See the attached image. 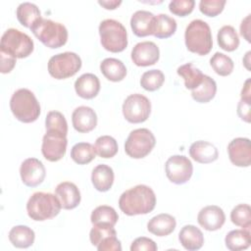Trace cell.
<instances>
[{
	"mask_svg": "<svg viewBox=\"0 0 251 251\" xmlns=\"http://www.w3.org/2000/svg\"><path fill=\"white\" fill-rule=\"evenodd\" d=\"M89 239L98 251H121L122 244L117 238V232L110 225H93L89 232Z\"/></svg>",
	"mask_w": 251,
	"mask_h": 251,
	"instance_id": "11",
	"label": "cell"
},
{
	"mask_svg": "<svg viewBox=\"0 0 251 251\" xmlns=\"http://www.w3.org/2000/svg\"><path fill=\"white\" fill-rule=\"evenodd\" d=\"M180 244L189 251L200 249L204 244V236L202 231L193 225L182 226L178 233Z\"/></svg>",
	"mask_w": 251,
	"mask_h": 251,
	"instance_id": "24",
	"label": "cell"
},
{
	"mask_svg": "<svg viewBox=\"0 0 251 251\" xmlns=\"http://www.w3.org/2000/svg\"><path fill=\"white\" fill-rule=\"evenodd\" d=\"M33 46L32 39L26 33L16 28H9L1 37L0 51L23 59L32 53Z\"/></svg>",
	"mask_w": 251,
	"mask_h": 251,
	"instance_id": "7",
	"label": "cell"
},
{
	"mask_svg": "<svg viewBox=\"0 0 251 251\" xmlns=\"http://www.w3.org/2000/svg\"><path fill=\"white\" fill-rule=\"evenodd\" d=\"M155 16L145 10H139L133 13L130 19V27L133 33L138 37H144L153 34Z\"/></svg>",
	"mask_w": 251,
	"mask_h": 251,
	"instance_id": "20",
	"label": "cell"
},
{
	"mask_svg": "<svg viewBox=\"0 0 251 251\" xmlns=\"http://www.w3.org/2000/svg\"><path fill=\"white\" fill-rule=\"evenodd\" d=\"M176 30V22L174 18L166 15L159 14L155 16L153 35L157 38H168L172 36Z\"/></svg>",
	"mask_w": 251,
	"mask_h": 251,
	"instance_id": "31",
	"label": "cell"
},
{
	"mask_svg": "<svg viewBox=\"0 0 251 251\" xmlns=\"http://www.w3.org/2000/svg\"><path fill=\"white\" fill-rule=\"evenodd\" d=\"M176 226V219L169 214L163 213L153 217L148 222L147 229L156 236H167L175 230Z\"/></svg>",
	"mask_w": 251,
	"mask_h": 251,
	"instance_id": "23",
	"label": "cell"
},
{
	"mask_svg": "<svg viewBox=\"0 0 251 251\" xmlns=\"http://www.w3.org/2000/svg\"><path fill=\"white\" fill-rule=\"evenodd\" d=\"M158 249L157 244L151 238L141 236L134 239L130 245L131 251H156Z\"/></svg>",
	"mask_w": 251,
	"mask_h": 251,
	"instance_id": "43",
	"label": "cell"
},
{
	"mask_svg": "<svg viewBox=\"0 0 251 251\" xmlns=\"http://www.w3.org/2000/svg\"><path fill=\"white\" fill-rule=\"evenodd\" d=\"M96 155L94 146L88 142H78L71 150V158L78 165L90 163Z\"/></svg>",
	"mask_w": 251,
	"mask_h": 251,
	"instance_id": "35",
	"label": "cell"
},
{
	"mask_svg": "<svg viewBox=\"0 0 251 251\" xmlns=\"http://www.w3.org/2000/svg\"><path fill=\"white\" fill-rule=\"evenodd\" d=\"M226 246L228 250L239 251L247 249L251 243L250 229H233L230 230L225 238Z\"/></svg>",
	"mask_w": 251,
	"mask_h": 251,
	"instance_id": "28",
	"label": "cell"
},
{
	"mask_svg": "<svg viewBox=\"0 0 251 251\" xmlns=\"http://www.w3.org/2000/svg\"><path fill=\"white\" fill-rule=\"evenodd\" d=\"M165 170L169 180L176 184L187 182L193 174L191 161L183 155H174L170 157L166 162Z\"/></svg>",
	"mask_w": 251,
	"mask_h": 251,
	"instance_id": "12",
	"label": "cell"
},
{
	"mask_svg": "<svg viewBox=\"0 0 251 251\" xmlns=\"http://www.w3.org/2000/svg\"><path fill=\"white\" fill-rule=\"evenodd\" d=\"M34 231L27 226H16L9 231V240L17 248H27L34 242Z\"/></svg>",
	"mask_w": 251,
	"mask_h": 251,
	"instance_id": "27",
	"label": "cell"
},
{
	"mask_svg": "<svg viewBox=\"0 0 251 251\" xmlns=\"http://www.w3.org/2000/svg\"><path fill=\"white\" fill-rule=\"evenodd\" d=\"M10 109L17 120L25 124L36 121L40 115L39 102L27 88H20L13 93Z\"/></svg>",
	"mask_w": 251,
	"mask_h": 251,
	"instance_id": "2",
	"label": "cell"
},
{
	"mask_svg": "<svg viewBox=\"0 0 251 251\" xmlns=\"http://www.w3.org/2000/svg\"><path fill=\"white\" fill-rule=\"evenodd\" d=\"M114 171L111 167L100 164L91 173V181L94 188L101 192L108 191L114 182Z\"/></svg>",
	"mask_w": 251,
	"mask_h": 251,
	"instance_id": "25",
	"label": "cell"
},
{
	"mask_svg": "<svg viewBox=\"0 0 251 251\" xmlns=\"http://www.w3.org/2000/svg\"><path fill=\"white\" fill-rule=\"evenodd\" d=\"M98 4L103 6L107 10H114L122 4L121 0H110V1H98Z\"/></svg>",
	"mask_w": 251,
	"mask_h": 251,
	"instance_id": "47",
	"label": "cell"
},
{
	"mask_svg": "<svg viewBox=\"0 0 251 251\" xmlns=\"http://www.w3.org/2000/svg\"><path fill=\"white\" fill-rule=\"evenodd\" d=\"M55 194L60 200L63 209L72 210L80 203V192L77 186L71 181H63L56 186Z\"/></svg>",
	"mask_w": 251,
	"mask_h": 251,
	"instance_id": "19",
	"label": "cell"
},
{
	"mask_svg": "<svg viewBox=\"0 0 251 251\" xmlns=\"http://www.w3.org/2000/svg\"><path fill=\"white\" fill-rule=\"evenodd\" d=\"M100 42L102 46L110 52L119 53L127 46V33L126 27L120 22L107 19L99 25Z\"/></svg>",
	"mask_w": 251,
	"mask_h": 251,
	"instance_id": "6",
	"label": "cell"
},
{
	"mask_svg": "<svg viewBox=\"0 0 251 251\" xmlns=\"http://www.w3.org/2000/svg\"><path fill=\"white\" fill-rule=\"evenodd\" d=\"M250 16L248 15L240 25V34L248 41L250 42Z\"/></svg>",
	"mask_w": 251,
	"mask_h": 251,
	"instance_id": "46",
	"label": "cell"
},
{
	"mask_svg": "<svg viewBox=\"0 0 251 251\" xmlns=\"http://www.w3.org/2000/svg\"><path fill=\"white\" fill-rule=\"evenodd\" d=\"M197 222L204 229L208 231H215L224 226L226 222V215L221 207L209 205L199 211Z\"/></svg>",
	"mask_w": 251,
	"mask_h": 251,
	"instance_id": "17",
	"label": "cell"
},
{
	"mask_svg": "<svg viewBox=\"0 0 251 251\" xmlns=\"http://www.w3.org/2000/svg\"><path fill=\"white\" fill-rule=\"evenodd\" d=\"M20 175L25 185L35 187L44 180L46 171L41 161L36 158H27L21 164Z\"/></svg>",
	"mask_w": 251,
	"mask_h": 251,
	"instance_id": "14",
	"label": "cell"
},
{
	"mask_svg": "<svg viewBox=\"0 0 251 251\" xmlns=\"http://www.w3.org/2000/svg\"><path fill=\"white\" fill-rule=\"evenodd\" d=\"M210 65L216 74L222 76H226L230 75L233 71L234 64L233 61L224 53L216 52L210 59Z\"/></svg>",
	"mask_w": 251,
	"mask_h": 251,
	"instance_id": "37",
	"label": "cell"
},
{
	"mask_svg": "<svg viewBox=\"0 0 251 251\" xmlns=\"http://www.w3.org/2000/svg\"><path fill=\"white\" fill-rule=\"evenodd\" d=\"M119 220V215L116 210L107 205H101L96 207L90 216V221L93 225H110L115 226Z\"/></svg>",
	"mask_w": 251,
	"mask_h": 251,
	"instance_id": "34",
	"label": "cell"
},
{
	"mask_svg": "<svg viewBox=\"0 0 251 251\" xmlns=\"http://www.w3.org/2000/svg\"><path fill=\"white\" fill-rule=\"evenodd\" d=\"M227 153L230 162L237 167H249L251 164L250 139L236 137L227 145Z\"/></svg>",
	"mask_w": 251,
	"mask_h": 251,
	"instance_id": "15",
	"label": "cell"
},
{
	"mask_svg": "<svg viewBox=\"0 0 251 251\" xmlns=\"http://www.w3.org/2000/svg\"><path fill=\"white\" fill-rule=\"evenodd\" d=\"M159 57V47L152 41L139 42L131 50V60L138 67L154 65L158 62Z\"/></svg>",
	"mask_w": 251,
	"mask_h": 251,
	"instance_id": "16",
	"label": "cell"
},
{
	"mask_svg": "<svg viewBox=\"0 0 251 251\" xmlns=\"http://www.w3.org/2000/svg\"><path fill=\"white\" fill-rule=\"evenodd\" d=\"M151 112L150 100L139 93L128 95L123 104V114L125 119L131 124L145 122Z\"/></svg>",
	"mask_w": 251,
	"mask_h": 251,
	"instance_id": "10",
	"label": "cell"
},
{
	"mask_svg": "<svg viewBox=\"0 0 251 251\" xmlns=\"http://www.w3.org/2000/svg\"><path fill=\"white\" fill-rule=\"evenodd\" d=\"M67 145V134L59 131L46 130L42 139L41 152L46 160L50 162H57L65 156Z\"/></svg>",
	"mask_w": 251,
	"mask_h": 251,
	"instance_id": "13",
	"label": "cell"
},
{
	"mask_svg": "<svg viewBox=\"0 0 251 251\" xmlns=\"http://www.w3.org/2000/svg\"><path fill=\"white\" fill-rule=\"evenodd\" d=\"M16 59L14 56L0 51V71L2 74H8L10 73L15 65H16Z\"/></svg>",
	"mask_w": 251,
	"mask_h": 251,
	"instance_id": "44",
	"label": "cell"
},
{
	"mask_svg": "<svg viewBox=\"0 0 251 251\" xmlns=\"http://www.w3.org/2000/svg\"><path fill=\"white\" fill-rule=\"evenodd\" d=\"M219 46L227 52L234 51L239 46V37L231 25L222 26L217 34Z\"/></svg>",
	"mask_w": 251,
	"mask_h": 251,
	"instance_id": "33",
	"label": "cell"
},
{
	"mask_svg": "<svg viewBox=\"0 0 251 251\" xmlns=\"http://www.w3.org/2000/svg\"><path fill=\"white\" fill-rule=\"evenodd\" d=\"M155 206L156 195L152 188L145 184H138L126 190L119 199L121 211L127 216L148 214Z\"/></svg>",
	"mask_w": 251,
	"mask_h": 251,
	"instance_id": "1",
	"label": "cell"
},
{
	"mask_svg": "<svg viewBox=\"0 0 251 251\" xmlns=\"http://www.w3.org/2000/svg\"><path fill=\"white\" fill-rule=\"evenodd\" d=\"M250 107H251V101H247L243 99H240V101L237 104V115L242 121L246 123H250V118H251Z\"/></svg>",
	"mask_w": 251,
	"mask_h": 251,
	"instance_id": "45",
	"label": "cell"
},
{
	"mask_svg": "<svg viewBox=\"0 0 251 251\" xmlns=\"http://www.w3.org/2000/svg\"><path fill=\"white\" fill-rule=\"evenodd\" d=\"M176 73L179 76L183 78L185 87L191 90L200 85L204 76L202 72L199 69L195 68L192 63L181 65L177 68Z\"/></svg>",
	"mask_w": 251,
	"mask_h": 251,
	"instance_id": "32",
	"label": "cell"
},
{
	"mask_svg": "<svg viewBox=\"0 0 251 251\" xmlns=\"http://www.w3.org/2000/svg\"><path fill=\"white\" fill-rule=\"evenodd\" d=\"M241 99L251 101V91H250V78H248L241 90Z\"/></svg>",
	"mask_w": 251,
	"mask_h": 251,
	"instance_id": "48",
	"label": "cell"
},
{
	"mask_svg": "<svg viewBox=\"0 0 251 251\" xmlns=\"http://www.w3.org/2000/svg\"><path fill=\"white\" fill-rule=\"evenodd\" d=\"M189 155L194 161L200 164H209L218 159L219 152L214 144L208 141L198 140L190 145Z\"/></svg>",
	"mask_w": 251,
	"mask_h": 251,
	"instance_id": "21",
	"label": "cell"
},
{
	"mask_svg": "<svg viewBox=\"0 0 251 251\" xmlns=\"http://www.w3.org/2000/svg\"><path fill=\"white\" fill-rule=\"evenodd\" d=\"M61 203L56 194L49 192L33 193L27 203L26 212L28 217L37 222L46 221L56 217L61 211Z\"/></svg>",
	"mask_w": 251,
	"mask_h": 251,
	"instance_id": "4",
	"label": "cell"
},
{
	"mask_svg": "<svg viewBox=\"0 0 251 251\" xmlns=\"http://www.w3.org/2000/svg\"><path fill=\"white\" fill-rule=\"evenodd\" d=\"M194 5V0H173L169 4V10L174 15L178 17H185L193 11Z\"/></svg>",
	"mask_w": 251,
	"mask_h": 251,
	"instance_id": "42",
	"label": "cell"
},
{
	"mask_svg": "<svg viewBox=\"0 0 251 251\" xmlns=\"http://www.w3.org/2000/svg\"><path fill=\"white\" fill-rule=\"evenodd\" d=\"M48 73L56 79L75 75L81 68L80 57L74 52H64L52 56L48 61Z\"/></svg>",
	"mask_w": 251,
	"mask_h": 251,
	"instance_id": "8",
	"label": "cell"
},
{
	"mask_svg": "<svg viewBox=\"0 0 251 251\" xmlns=\"http://www.w3.org/2000/svg\"><path fill=\"white\" fill-rule=\"evenodd\" d=\"M72 123L75 129L84 133L93 130L97 125V116L95 111L87 106L75 108L72 114Z\"/></svg>",
	"mask_w": 251,
	"mask_h": 251,
	"instance_id": "18",
	"label": "cell"
},
{
	"mask_svg": "<svg viewBox=\"0 0 251 251\" xmlns=\"http://www.w3.org/2000/svg\"><path fill=\"white\" fill-rule=\"evenodd\" d=\"M75 90L79 97L83 99H92L99 93V78L90 73L83 74L75 81Z\"/></svg>",
	"mask_w": 251,
	"mask_h": 251,
	"instance_id": "22",
	"label": "cell"
},
{
	"mask_svg": "<svg viewBox=\"0 0 251 251\" xmlns=\"http://www.w3.org/2000/svg\"><path fill=\"white\" fill-rule=\"evenodd\" d=\"M226 0H201L199 10L207 17H216L223 12Z\"/></svg>",
	"mask_w": 251,
	"mask_h": 251,
	"instance_id": "41",
	"label": "cell"
},
{
	"mask_svg": "<svg viewBox=\"0 0 251 251\" xmlns=\"http://www.w3.org/2000/svg\"><path fill=\"white\" fill-rule=\"evenodd\" d=\"M100 71L111 81L118 82L126 75V68L124 63L116 58H106L100 63Z\"/></svg>",
	"mask_w": 251,
	"mask_h": 251,
	"instance_id": "26",
	"label": "cell"
},
{
	"mask_svg": "<svg viewBox=\"0 0 251 251\" xmlns=\"http://www.w3.org/2000/svg\"><path fill=\"white\" fill-rule=\"evenodd\" d=\"M155 144V136L148 128H137L128 134L125 142V151L130 158L141 159L152 151Z\"/></svg>",
	"mask_w": 251,
	"mask_h": 251,
	"instance_id": "9",
	"label": "cell"
},
{
	"mask_svg": "<svg viewBox=\"0 0 251 251\" xmlns=\"http://www.w3.org/2000/svg\"><path fill=\"white\" fill-rule=\"evenodd\" d=\"M16 15L20 24L28 28H31V26L41 18L39 8L30 2L21 3L17 8Z\"/></svg>",
	"mask_w": 251,
	"mask_h": 251,
	"instance_id": "29",
	"label": "cell"
},
{
	"mask_svg": "<svg viewBox=\"0 0 251 251\" xmlns=\"http://www.w3.org/2000/svg\"><path fill=\"white\" fill-rule=\"evenodd\" d=\"M184 41L186 48L200 56L207 55L213 47L212 32L209 25L202 20L191 21L185 28Z\"/></svg>",
	"mask_w": 251,
	"mask_h": 251,
	"instance_id": "3",
	"label": "cell"
},
{
	"mask_svg": "<svg viewBox=\"0 0 251 251\" xmlns=\"http://www.w3.org/2000/svg\"><path fill=\"white\" fill-rule=\"evenodd\" d=\"M165 81V75L160 70H150L145 72L140 78V85L147 91L159 89Z\"/></svg>",
	"mask_w": 251,
	"mask_h": 251,
	"instance_id": "39",
	"label": "cell"
},
{
	"mask_svg": "<svg viewBox=\"0 0 251 251\" xmlns=\"http://www.w3.org/2000/svg\"><path fill=\"white\" fill-rule=\"evenodd\" d=\"M231 222L245 229L251 227V208L248 204H238L230 212Z\"/></svg>",
	"mask_w": 251,
	"mask_h": 251,
	"instance_id": "38",
	"label": "cell"
},
{
	"mask_svg": "<svg viewBox=\"0 0 251 251\" xmlns=\"http://www.w3.org/2000/svg\"><path fill=\"white\" fill-rule=\"evenodd\" d=\"M35 37L45 46L55 49L66 44L68 30L63 24L40 18L30 28Z\"/></svg>",
	"mask_w": 251,
	"mask_h": 251,
	"instance_id": "5",
	"label": "cell"
},
{
	"mask_svg": "<svg viewBox=\"0 0 251 251\" xmlns=\"http://www.w3.org/2000/svg\"><path fill=\"white\" fill-rule=\"evenodd\" d=\"M46 130L68 133V123L64 115L58 111H50L45 119Z\"/></svg>",
	"mask_w": 251,
	"mask_h": 251,
	"instance_id": "40",
	"label": "cell"
},
{
	"mask_svg": "<svg viewBox=\"0 0 251 251\" xmlns=\"http://www.w3.org/2000/svg\"><path fill=\"white\" fill-rule=\"evenodd\" d=\"M94 148L96 153L101 158H105V159L114 157L119 150L116 139L110 135L99 136L95 141Z\"/></svg>",
	"mask_w": 251,
	"mask_h": 251,
	"instance_id": "36",
	"label": "cell"
},
{
	"mask_svg": "<svg viewBox=\"0 0 251 251\" xmlns=\"http://www.w3.org/2000/svg\"><path fill=\"white\" fill-rule=\"evenodd\" d=\"M217 92V83L209 75H204L203 80L199 86L191 91L192 98L198 103H207L211 101Z\"/></svg>",
	"mask_w": 251,
	"mask_h": 251,
	"instance_id": "30",
	"label": "cell"
}]
</instances>
